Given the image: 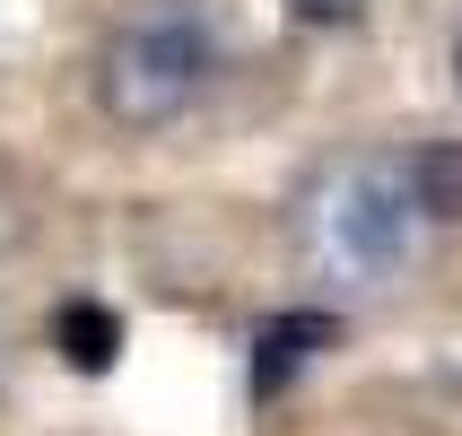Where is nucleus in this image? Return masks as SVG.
<instances>
[{
	"label": "nucleus",
	"mask_w": 462,
	"mask_h": 436,
	"mask_svg": "<svg viewBox=\"0 0 462 436\" xmlns=\"http://www.w3.org/2000/svg\"><path fill=\"white\" fill-rule=\"evenodd\" d=\"M419 183H411V157H340L306 183L297 201V245L323 280H349V288H384L411 271L419 254Z\"/></svg>",
	"instance_id": "f257e3e1"
},
{
	"label": "nucleus",
	"mask_w": 462,
	"mask_h": 436,
	"mask_svg": "<svg viewBox=\"0 0 462 436\" xmlns=\"http://www.w3.org/2000/svg\"><path fill=\"white\" fill-rule=\"evenodd\" d=\"M218 79V26L201 0H149L131 9L97 52V105L123 131H166L209 97Z\"/></svg>",
	"instance_id": "f03ea898"
},
{
	"label": "nucleus",
	"mask_w": 462,
	"mask_h": 436,
	"mask_svg": "<svg viewBox=\"0 0 462 436\" xmlns=\"http://www.w3.org/2000/svg\"><path fill=\"white\" fill-rule=\"evenodd\" d=\"M340 323L323 306H288V314H271V323H262V340H254V393L262 402H271V393L288 385V376H297V366L314 358V349H323V340H332Z\"/></svg>",
	"instance_id": "7ed1b4c3"
},
{
	"label": "nucleus",
	"mask_w": 462,
	"mask_h": 436,
	"mask_svg": "<svg viewBox=\"0 0 462 436\" xmlns=\"http://www.w3.org/2000/svg\"><path fill=\"white\" fill-rule=\"evenodd\" d=\"M52 349H61L79 376H105V366H114V349H123V323H114V306H97V297H70V306L52 314Z\"/></svg>",
	"instance_id": "20e7f679"
},
{
	"label": "nucleus",
	"mask_w": 462,
	"mask_h": 436,
	"mask_svg": "<svg viewBox=\"0 0 462 436\" xmlns=\"http://www.w3.org/2000/svg\"><path fill=\"white\" fill-rule=\"evenodd\" d=\"M411 183H419V209H428L437 227H462V140L411 149Z\"/></svg>",
	"instance_id": "39448f33"
},
{
	"label": "nucleus",
	"mask_w": 462,
	"mask_h": 436,
	"mask_svg": "<svg viewBox=\"0 0 462 436\" xmlns=\"http://www.w3.org/2000/svg\"><path fill=\"white\" fill-rule=\"evenodd\" d=\"M288 9H297L306 26H349V18L366 9V0H288Z\"/></svg>",
	"instance_id": "423d86ee"
},
{
	"label": "nucleus",
	"mask_w": 462,
	"mask_h": 436,
	"mask_svg": "<svg viewBox=\"0 0 462 436\" xmlns=\"http://www.w3.org/2000/svg\"><path fill=\"white\" fill-rule=\"evenodd\" d=\"M454 70H462V44H454Z\"/></svg>",
	"instance_id": "0eeeda50"
}]
</instances>
